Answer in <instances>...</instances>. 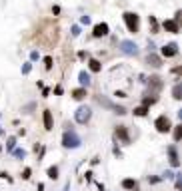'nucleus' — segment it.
<instances>
[{
	"label": "nucleus",
	"instance_id": "f257e3e1",
	"mask_svg": "<svg viewBox=\"0 0 182 191\" xmlns=\"http://www.w3.org/2000/svg\"><path fill=\"white\" fill-rule=\"evenodd\" d=\"M62 145L68 147V149H74V147L80 145V137L74 129H66L64 135H62Z\"/></svg>",
	"mask_w": 182,
	"mask_h": 191
},
{
	"label": "nucleus",
	"instance_id": "f03ea898",
	"mask_svg": "<svg viewBox=\"0 0 182 191\" xmlns=\"http://www.w3.org/2000/svg\"><path fill=\"white\" fill-rule=\"evenodd\" d=\"M162 86H164V82L160 76H150L148 78V96L156 97L160 94V90H162Z\"/></svg>",
	"mask_w": 182,
	"mask_h": 191
},
{
	"label": "nucleus",
	"instance_id": "7ed1b4c3",
	"mask_svg": "<svg viewBox=\"0 0 182 191\" xmlns=\"http://www.w3.org/2000/svg\"><path fill=\"white\" fill-rule=\"evenodd\" d=\"M90 117H92V109L88 108V105H80V108L74 112V120L78 121V124H88Z\"/></svg>",
	"mask_w": 182,
	"mask_h": 191
},
{
	"label": "nucleus",
	"instance_id": "20e7f679",
	"mask_svg": "<svg viewBox=\"0 0 182 191\" xmlns=\"http://www.w3.org/2000/svg\"><path fill=\"white\" fill-rule=\"evenodd\" d=\"M154 127H156V131H158V133H168V131L172 129L170 117H168V116H160V117H156Z\"/></svg>",
	"mask_w": 182,
	"mask_h": 191
},
{
	"label": "nucleus",
	"instance_id": "39448f33",
	"mask_svg": "<svg viewBox=\"0 0 182 191\" xmlns=\"http://www.w3.org/2000/svg\"><path fill=\"white\" fill-rule=\"evenodd\" d=\"M124 22H126V28H128V32H138V14H134V12H124Z\"/></svg>",
	"mask_w": 182,
	"mask_h": 191
},
{
	"label": "nucleus",
	"instance_id": "423d86ee",
	"mask_svg": "<svg viewBox=\"0 0 182 191\" xmlns=\"http://www.w3.org/2000/svg\"><path fill=\"white\" fill-rule=\"evenodd\" d=\"M120 50H122V54H126V56H138V46L134 44L132 40H122L120 42Z\"/></svg>",
	"mask_w": 182,
	"mask_h": 191
},
{
	"label": "nucleus",
	"instance_id": "0eeeda50",
	"mask_svg": "<svg viewBox=\"0 0 182 191\" xmlns=\"http://www.w3.org/2000/svg\"><path fill=\"white\" fill-rule=\"evenodd\" d=\"M176 54H178V44H176V42H170V44H166L162 48L164 58H172V56H176Z\"/></svg>",
	"mask_w": 182,
	"mask_h": 191
},
{
	"label": "nucleus",
	"instance_id": "6e6552de",
	"mask_svg": "<svg viewBox=\"0 0 182 191\" xmlns=\"http://www.w3.org/2000/svg\"><path fill=\"white\" fill-rule=\"evenodd\" d=\"M42 121H44V129L46 131H52L54 120H52V112H50V109H44V112H42Z\"/></svg>",
	"mask_w": 182,
	"mask_h": 191
},
{
	"label": "nucleus",
	"instance_id": "1a4fd4ad",
	"mask_svg": "<svg viewBox=\"0 0 182 191\" xmlns=\"http://www.w3.org/2000/svg\"><path fill=\"white\" fill-rule=\"evenodd\" d=\"M106 34H108V24L106 22L96 24L94 30H92V36H94V38H102V36H106Z\"/></svg>",
	"mask_w": 182,
	"mask_h": 191
},
{
	"label": "nucleus",
	"instance_id": "9d476101",
	"mask_svg": "<svg viewBox=\"0 0 182 191\" xmlns=\"http://www.w3.org/2000/svg\"><path fill=\"white\" fill-rule=\"evenodd\" d=\"M168 157H170V165H172V167H178V165H180L178 151H176V145H170V147H168Z\"/></svg>",
	"mask_w": 182,
	"mask_h": 191
},
{
	"label": "nucleus",
	"instance_id": "9b49d317",
	"mask_svg": "<svg viewBox=\"0 0 182 191\" xmlns=\"http://www.w3.org/2000/svg\"><path fill=\"white\" fill-rule=\"evenodd\" d=\"M164 30L166 32H170V34H178L180 32V26H178V22H174V20H164Z\"/></svg>",
	"mask_w": 182,
	"mask_h": 191
},
{
	"label": "nucleus",
	"instance_id": "f8f14e48",
	"mask_svg": "<svg viewBox=\"0 0 182 191\" xmlns=\"http://www.w3.org/2000/svg\"><path fill=\"white\" fill-rule=\"evenodd\" d=\"M116 137H120L122 143H130V135H128L126 125H118V127H116Z\"/></svg>",
	"mask_w": 182,
	"mask_h": 191
},
{
	"label": "nucleus",
	"instance_id": "ddd939ff",
	"mask_svg": "<svg viewBox=\"0 0 182 191\" xmlns=\"http://www.w3.org/2000/svg\"><path fill=\"white\" fill-rule=\"evenodd\" d=\"M146 62H148V64H150V66H152V68H160V66H162V58H160V56H156V54H154V52H150V54H148V58H146Z\"/></svg>",
	"mask_w": 182,
	"mask_h": 191
},
{
	"label": "nucleus",
	"instance_id": "4468645a",
	"mask_svg": "<svg viewBox=\"0 0 182 191\" xmlns=\"http://www.w3.org/2000/svg\"><path fill=\"white\" fill-rule=\"evenodd\" d=\"M78 82L82 84V88H88V86H90V82H92V80H90V74L82 70V72L78 74Z\"/></svg>",
	"mask_w": 182,
	"mask_h": 191
},
{
	"label": "nucleus",
	"instance_id": "2eb2a0df",
	"mask_svg": "<svg viewBox=\"0 0 182 191\" xmlns=\"http://www.w3.org/2000/svg\"><path fill=\"white\" fill-rule=\"evenodd\" d=\"M96 101H98L102 108H106V109H112V108H114V104L108 100V97H104V96H96Z\"/></svg>",
	"mask_w": 182,
	"mask_h": 191
},
{
	"label": "nucleus",
	"instance_id": "dca6fc26",
	"mask_svg": "<svg viewBox=\"0 0 182 191\" xmlns=\"http://www.w3.org/2000/svg\"><path fill=\"white\" fill-rule=\"evenodd\" d=\"M88 94H86V88H76V90H72V97L74 100H84V97H86Z\"/></svg>",
	"mask_w": 182,
	"mask_h": 191
},
{
	"label": "nucleus",
	"instance_id": "f3484780",
	"mask_svg": "<svg viewBox=\"0 0 182 191\" xmlns=\"http://www.w3.org/2000/svg\"><path fill=\"white\" fill-rule=\"evenodd\" d=\"M122 187L124 189H138V183L134 179H124L122 181Z\"/></svg>",
	"mask_w": 182,
	"mask_h": 191
},
{
	"label": "nucleus",
	"instance_id": "a211bd4d",
	"mask_svg": "<svg viewBox=\"0 0 182 191\" xmlns=\"http://www.w3.org/2000/svg\"><path fill=\"white\" fill-rule=\"evenodd\" d=\"M88 68H90V72H100V70H102L100 62H98V60H94V58H92V60L88 62Z\"/></svg>",
	"mask_w": 182,
	"mask_h": 191
},
{
	"label": "nucleus",
	"instance_id": "6ab92c4d",
	"mask_svg": "<svg viewBox=\"0 0 182 191\" xmlns=\"http://www.w3.org/2000/svg\"><path fill=\"white\" fill-rule=\"evenodd\" d=\"M172 97H174V100H180L182 97V86L180 84H176V86L172 88Z\"/></svg>",
	"mask_w": 182,
	"mask_h": 191
},
{
	"label": "nucleus",
	"instance_id": "aec40b11",
	"mask_svg": "<svg viewBox=\"0 0 182 191\" xmlns=\"http://www.w3.org/2000/svg\"><path fill=\"white\" fill-rule=\"evenodd\" d=\"M146 113H148V108H146V105H138V108L134 109V116H140V117H144Z\"/></svg>",
	"mask_w": 182,
	"mask_h": 191
},
{
	"label": "nucleus",
	"instance_id": "412c9836",
	"mask_svg": "<svg viewBox=\"0 0 182 191\" xmlns=\"http://www.w3.org/2000/svg\"><path fill=\"white\" fill-rule=\"evenodd\" d=\"M48 177H50V179H58V167H56V165L48 167Z\"/></svg>",
	"mask_w": 182,
	"mask_h": 191
},
{
	"label": "nucleus",
	"instance_id": "4be33fe9",
	"mask_svg": "<svg viewBox=\"0 0 182 191\" xmlns=\"http://www.w3.org/2000/svg\"><path fill=\"white\" fill-rule=\"evenodd\" d=\"M148 24H150V26H152V32H158V22H156V18H154V16H148Z\"/></svg>",
	"mask_w": 182,
	"mask_h": 191
},
{
	"label": "nucleus",
	"instance_id": "5701e85b",
	"mask_svg": "<svg viewBox=\"0 0 182 191\" xmlns=\"http://www.w3.org/2000/svg\"><path fill=\"white\" fill-rule=\"evenodd\" d=\"M182 137V125H174V141H180Z\"/></svg>",
	"mask_w": 182,
	"mask_h": 191
},
{
	"label": "nucleus",
	"instance_id": "b1692460",
	"mask_svg": "<svg viewBox=\"0 0 182 191\" xmlns=\"http://www.w3.org/2000/svg\"><path fill=\"white\" fill-rule=\"evenodd\" d=\"M14 145H16V137H8V143H6V149H8V151H12V149H14Z\"/></svg>",
	"mask_w": 182,
	"mask_h": 191
},
{
	"label": "nucleus",
	"instance_id": "393cba45",
	"mask_svg": "<svg viewBox=\"0 0 182 191\" xmlns=\"http://www.w3.org/2000/svg\"><path fill=\"white\" fill-rule=\"evenodd\" d=\"M114 113H118V116H124V113H126V108H122V105H114Z\"/></svg>",
	"mask_w": 182,
	"mask_h": 191
},
{
	"label": "nucleus",
	"instance_id": "a878e982",
	"mask_svg": "<svg viewBox=\"0 0 182 191\" xmlns=\"http://www.w3.org/2000/svg\"><path fill=\"white\" fill-rule=\"evenodd\" d=\"M44 66H46V70H50V68H52V58H50V56L44 58Z\"/></svg>",
	"mask_w": 182,
	"mask_h": 191
},
{
	"label": "nucleus",
	"instance_id": "bb28decb",
	"mask_svg": "<svg viewBox=\"0 0 182 191\" xmlns=\"http://www.w3.org/2000/svg\"><path fill=\"white\" fill-rule=\"evenodd\" d=\"M12 151H14V155H16V157H20V159L26 155V151H24V149H12Z\"/></svg>",
	"mask_w": 182,
	"mask_h": 191
},
{
	"label": "nucleus",
	"instance_id": "cd10ccee",
	"mask_svg": "<svg viewBox=\"0 0 182 191\" xmlns=\"http://www.w3.org/2000/svg\"><path fill=\"white\" fill-rule=\"evenodd\" d=\"M154 101H156V97H144V105H146V108H148V105H152Z\"/></svg>",
	"mask_w": 182,
	"mask_h": 191
},
{
	"label": "nucleus",
	"instance_id": "c85d7f7f",
	"mask_svg": "<svg viewBox=\"0 0 182 191\" xmlns=\"http://www.w3.org/2000/svg\"><path fill=\"white\" fill-rule=\"evenodd\" d=\"M30 70H32V66H30V64H24V66H22V74H28Z\"/></svg>",
	"mask_w": 182,
	"mask_h": 191
},
{
	"label": "nucleus",
	"instance_id": "c756f323",
	"mask_svg": "<svg viewBox=\"0 0 182 191\" xmlns=\"http://www.w3.org/2000/svg\"><path fill=\"white\" fill-rule=\"evenodd\" d=\"M22 179H30V169H24V173H22Z\"/></svg>",
	"mask_w": 182,
	"mask_h": 191
},
{
	"label": "nucleus",
	"instance_id": "7c9ffc66",
	"mask_svg": "<svg viewBox=\"0 0 182 191\" xmlns=\"http://www.w3.org/2000/svg\"><path fill=\"white\" fill-rule=\"evenodd\" d=\"M80 22H82V24H90V16H82V18H80Z\"/></svg>",
	"mask_w": 182,
	"mask_h": 191
},
{
	"label": "nucleus",
	"instance_id": "2f4dec72",
	"mask_svg": "<svg viewBox=\"0 0 182 191\" xmlns=\"http://www.w3.org/2000/svg\"><path fill=\"white\" fill-rule=\"evenodd\" d=\"M80 34V28L78 26H72V36H78Z\"/></svg>",
	"mask_w": 182,
	"mask_h": 191
},
{
	"label": "nucleus",
	"instance_id": "473e14b6",
	"mask_svg": "<svg viewBox=\"0 0 182 191\" xmlns=\"http://www.w3.org/2000/svg\"><path fill=\"white\" fill-rule=\"evenodd\" d=\"M52 14H60V6H52Z\"/></svg>",
	"mask_w": 182,
	"mask_h": 191
},
{
	"label": "nucleus",
	"instance_id": "72a5a7b5",
	"mask_svg": "<svg viewBox=\"0 0 182 191\" xmlns=\"http://www.w3.org/2000/svg\"><path fill=\"white\" fill-rule=\"evenodd\" d=\"M0 177H2V179H8V181H10V177H8V173H4V171H0Z\"/></svg>",
	"mask_w": 182,
	"mask_h": 191
},
{
	"label": "nucleus",
	"instance_id": "f704fd0d",
	"mask_svg": "<svg viewBox=\"0 0 182 191\" xmlns=\"http://www.w3.org/2000/svg\"><path fill=\"white\" fill-rule=\"evenodd\" d=\"M114 96H118V97H126V94H124V92H120V90H118V92H116Z\"/></svg>",
	"mask_w": 182,
	"mask_h": 191
},
{
	"label": "nucleus",
	"instance_id": "c9c22d12",
	"mask_svg": "<svg viewBox=\"0 0 182 191\" xmlns=\"http://www.w3.org/2000/svg\"><path fill=\"white\" fill-rule=\"evenodd\" d=\"M42 189H44V185H42V183H38V191H42Z\"/></svg>",
	"mask_w": 182,
	"mask_h": 191
},
{
	"label": "nucleus",
	"instance_id": "e433bc0d",
	"mask_svg": "<svg viewBox=\"0 0 182 191\" xmlns=\"http://www.w3.org/2000/svg\"><path fill=\"white\" fill-rule=\"evenodd\" d=\"M0 133H2V129H0Z\"/></svg>",
	"mask_w": 182,
	"mask_h": 191
}]
</instances>
